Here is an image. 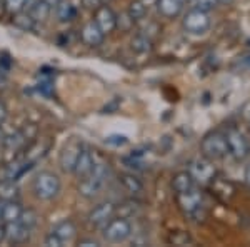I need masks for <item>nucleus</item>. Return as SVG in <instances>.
Listing matches in <instances>:
<instances>
[{"instance_id":"nucleus-1","label":"nucleus","mask_w":250,"mask_h":247,"mask_svg":"<svg viewBox=\"0 0 250 247\" xmlns=\"http://www.w3.org/2000/svg\"><path fill=\"white\" fill-rule=\"evenodd\" d=\"M108 177H110V165L108 162L97 160L92 169V172L83 179H79V194L83 199H95L102 194L104 187L107 185Z\"/></svg>"},{"instance_id":"nucleus-2","label":"nucleus","mask_w":250,"mask_h":247,"mask_svg":"<svg viewBox=\"0 0 250 247\" xmlns=\"http://www.w3.org/2000/svg\"><path fill=\"white\" fill-rule=\"evenodd\" d=\"M62 182L57 174L50 171H42L35 176L32 182V192L39 201H52L60 194Z\"/></svg>"},{"instance_id":"nucleus-3","label":"nucleus","mask_w":250,"mask_h":247,"mask_svg":"<svg viewBox=\"0 0 250 247\" xmlns=\"http://www.w3.org/2000/svg\"><path fill=\"white\" fill-rule=\"evenodd\" d=\"M175 199L179 209L187 219L200 221L204 217V196L197 187L184 194H175Z\"/></svg>"},{"instance_id":"nucleus-4","label":"nucleus","mask_w":250,"mask_h":247,"mask_svg":"<svg viewBox=\"0 0 250 247\" xmlns=\"http://www.w3.org/2000/svg\"><path fill=\"white\" fill-rule=\"evenodd\" d=\"M200 152L204 157L210 160H220L225 156H229V147H227V137L225 132L220 131H212L205 134L204 139L200 140Z\"/></svg>"},{"instance_id":"nucleus-5","label":"nucleus","mask_w":250,"mask_h":247,"mask_svg":"<svg viewBox=\"0 0 250 247\" xmlns=\"http://www.w3.org/2000/svg\"><path fill=\"white\" fill-rule=\"evenodd\" d=\"M132 232H134V227H132L130 219L119 217V216L112 217L102 227V236L107 242H110V244L125 242L127 239H130Z\"/></svg>"},{"instance_id":"nucleus-6","label":"nucleus","mask_w":250,"mask_h":247,"mask_svg":"<svg viewBox=\"0 0 250 247\" xmlns=\"http://www.w3.org/2000/svg\"><path fill=\"white\" fill-rule=\"evenodd\" d=\"M212 19L208 12L192 9L184 15L182 19V29L188 35H204L205 32L210 29Z\"/></svg>"},{"instance_id":"nucleus-7","label":"nucleus","mask_w":250,"mask_h":247,"mask_svg":"<svg viewBox=\"0 0 250 247\" xmlns=\"http://www.w3.org/2000/svg\"><path fill=\"white\" fill-rule=\"evenodd\" d=\"M227 137V147H229V156H232L235 160H245L250 156V145L249 140L245 139V135L242 134L239 129L230 127L225 132Z\"/></svg>"},{"instance_id":"nucleus-8","label":"nucleus","mask_w":250,"mask_h":247,"mask_svg":"<svg viewBox=\"0 0 250 247\" xmlns=\"http://www.w3.org/2000/svg\"><path fill=\"white\" fill-rule=\"evenodd\" d=\"M188 172L192 174V177L195 179V182H199V184H202V185L212 184V180L217 177L213 160L207 159V157H204V156L199 157V159H193L190 162Z\"/></svg>"},{"instance_id":"nucleus-9","label":"nucleus","mask_w":250,"mask_h":247,"mask_svg":"<svg viewBox=\"0 0 250 247\" xmlns=\"http://www.w3.org/2000/svg\"><path fill=\"white\" fill-rule=\"evenodd\" d=\"M83 149V144L80 142L79 139H70L68 142L63 145L62 151H60L59 156V165L63 172H74L75 164H77V159Z\"/></svg>"},{"instance_id":"nucleus-10","label":"nucleus","mask_w":250,"mask_h":247,"mask_svg":"<svg viewBox=\"0 0 250 247\" xmlns=\"http://www.w3.org/2000/svg\"><path fill=\"white\" fill-rule=\"evenodd\" d=\"M115 212H117V204L107 201V202H102V204L95 205V207L88 212L87 221H88V224L94 225V227L102 229L112 217H115Z\"/></svg>"},{"instance_id":"nucleus-11","label":"nucleus","mask_w":250,"mask_h":247,"mask_svg":"<svg viewBox=\"0 0 250 247\" xmlns=\"http://www.w3.org/2000/svg\"><path fill=\"white\" fill-rule=\"evenodd\" d=\"M34 165V160L30 159H15L3 165L0 169V179H9V180H19L25 172H29Z\"/></svg>"},{"instance_id":"nucleus-12","label":"nucleus","mask_w":250,"mask_h":247,"mask_svg":"<svg viewBox=\"0 0 250 247\" xmlns=\"http://www.w3.org/2000/svg\"><path fill=\"white\" fill-rule=\"evenodd\" d=\"M94 22L100 27V30H102L105 35L112 34V32L117 29V15H115V12L112 10L108 5H105V3H104V5H100L99 9L95 10Z\"/></svg>"},{"instance_id":"nucleus-13","label":"nucleus","mask_w":250,"mask_h":247,"mask_svg":"<svg viewBox=\"0 0 250 247\" xmlns=\"http://www.w3.org/2000/svg\"><path fill=\"white\" fill-rule=\"evenodd\" d=\"M32 229L23 225L22 222L15 221L5 224V241H9L10 244H25L30 241Z\"/></svg>"},{"instance_id":"nucleus-14","label":"nucleus","mask_w":250,"mask_h":247,"mask_svg":"<svg viewBox=\"0 0 250 247\" xmlns=\"http://www.w3.org/2000/svg\"><path fill=\"white\" fill-rule=\"evenodd\" d=\"M80 39L82 42L88 47H100L104 44V39H105V34L100 30V27L97 25L94 20L87 22L85 25L80 30Z\"/></svg>"},{"instance_id":"nucleus-15","label":"nucleus","mask_w":250,"mask_h":247,"mask_svg":"<svg viewBox=\"0 0 250 247\" xmlns=\"http://www.w3.org/2000/svg\"><path fill=\"white\" fill-rule=\"evenodd\" d=\"M94 165H95V154L83 145V149H82V152H80L77 164H75V169L72 174H75L79 179H83V177H87L88 174L92 172Z\"/></svg>"},{"instance_id":"nucleus-16","label":"nucleus","mask_w":250,"mask_h":247,"mask_svg":"<svg viewBox=\"0 0 250 247\" xmlns=\"http://www.w3.org/2000/svg\"><path fill=\"white\" fill-rule=\"evenodd\" d=\"M34 135H35V134L27 132V125H25V127L20 129V131L14 132V134H9V135L3 137L2 144H3V147H5L7 151H20L22 147H25V144L29 142Z\"/></svg>"},{"instance_id":"nucleus-17","label":"nucleus","mask_w":250,"mask_h":247,"mask_svg":"<svg viewBox=\"0 0 250 247\" xmlns=\"http://www.w3.org/2000/svg\"><path fill=\"white\" fill-rule=\"evenodd\" d=\"M23 207L17 201H0V224H9V222L19 221Z\"/></svg>"},{"instance_id":"nucleus-18","label":"nucleus","mask_w":250,"mask_h":247,"mask_svg":"<svg viewBox=\"0 0 250 247\" xmlns=\"http://www.w3.org/2000/svg\"><path fill=\"white\" fill-rule=\"evenodd\" d=\"M52 234H55L60 241L63 242V244H68V242H72L75 237H77V225L74 224L72 221H68V219H65V221H60L57 222V224L52 227L50 230Z\"/></svg>"},{"instance_id":"nucleus-19","label":"nucleus","mask_w":250,"mask_h":247,"mask_svg":"<svg viewBox=\"0 0 250 247\" xmlns=\"http://www.w3.org/2000/svg\"><path fill=\"white\" fill-rule=\"evenodd\" d=\"M195 179L192 177V174L188 171H180L172 177V189L175 194H184L188 192L195 187Z\"/></svg>"},{"instance_id":"nucleus-20","label":"nucleus","mask_w":250,"mask_h":247,"mask_svg":"<svg viewBox=\"0 0 250 247\" xmlns=\"http://www.w3.org/2000/svg\"><path fill=\"white\" fill-rule=\"evenodd\" d=\"M157 10L165 19H175L182 12V0H157Z\"/></svg>"},{"instance_id":"nucleus-21","label":"nucleus","mask_w":250,"mask_h":247,"mask_svg":"<svg viewBox=\"0 0 250 247\" xmlns=\"http://www.w3.org/2000/svg\"><path fill=\"white\" fill-rule=\"evenodd\" d=\"M119 180H120V184H122L125 192H128L132 197H137V196H140V194L144 192L142 180H140L135 174H122Z\"/></svg>"},{"instance_id":"nucleus-22","label":"nucleus","mask_w":250,"mask_h":247,"mask_svg":"<svg viewBox=\"0 0 250 247\" xmlns=\"http://www.w3.org/2000/svg\"><path fill=\"white\" fill-rule=\"evenodd\" d=\"M140 210H142V204H140V202L137 201L135 197H132V199L124 201L122 204L117 205L115 216L125 217V219H132V217H137V216H139Z\"/></svg>"},{"instance_id":"nucleus-23","label":"nucleus","mask_w":250,"mask_h":247,"mask_svg":"<svg viewBox=\"0 0 250 247\" xmlns=\"http://www.w3.org/2000/svg\"><path fill=\"white\" fill-rule=\"evenodd\" d=\"M27 12L30 14V17L35 20V23L39 22H45L52 12V7L48 5L45 0H35L34 3H30V7L27 9Z\"/></svg>"},{"instance_id":"nucleus-24","label":"nucleus","mask_w":250,"mask_h":247,"mask_svg":"<svg viewBox=\"0 0 250 247\" xmlns=\"http://www.w3.org/2000/svg\"><path fill=\"white\" fill-rule=\"evenodd\" d=\"M20 189L17 180L0 179V201H17Z\"/></svg>"},{"instance_id":"nucleus-25","label":"nucleus","mask_w":250,"mask_h":247,"mask_svg":"<svg viewBox=\"0 0 250 247\" xmlns=\"http://www.w3.org/2000/svg\"><path fill=\"white\" fill-rule=\"evenodd\" d=\"M55 12H57L59 22H62V23L72 22V20L77 17V7H75L74 3L67 2V0H62V2L55 7Z\"/></svg>"},{"instance_id":"nucleus-26","label":"nucleus","mask_w":250,"mask_h":247,"mask_svg":"<svg viewBox=\"0 0 250 247\" xmlns=\"http://www.w3.org/2000/svg\"><path fill=\"white\" fill-rule=\"evenodd\" d=\"M147 2H144V0H132L130 3H128V9H127V15L130 17L132 22H140V20H144L147 17Z\"/></svg>"},{"instance_id":"nucleus-27","label":"nucleus","mask_w":250,"mask_h":247,"mask_svg":"<svg viewBox=\"0 0 250 247\" xmlns=\"http://www.w3.org/2000/svg\"><path fill=\"white\" fill-rule=\"evenodd\" d=\"M12 23L14 27L23 30V32H30L35 29V20L30 17L29 12H19V14L12 15Z\"/></svg>"},{"instance_id":"nucleus-28","label":"nucleus","mask_w":250,"mask_h":247,"mask_svg":"<svg viewBox=\"0 0 250 247\" xmlns=\"http://www.w3.org/2000/svg\"><path fill=\"white\" fill-rule=\"evenodd\" d=\"M130 47L137 54H147L152 48V39L148 37L147 34H144V32L142 34H137L134 35V39L130 40Z\"/></svg>"},{"instance_id":"nucleus-29","label":"nucleus","mask_w":250,"mask_h":247,"mask_svg":"<svg viewBox=\"0 0 250 247\" xmlns=\"http://www.w3.org/2000/svg\"><path fill=\"white\" fill-rule=\"evenodd\" d=\"M2 5L10 15H14L19 14V12H23V9L29 5V0H3Z\"/></svg>"},{"instance_id":"nucleus-30","label":"nucleus","mask_w":250,"mask_h":247,"mask_svg":"<svg viewBox=\"0 0 250 247\" xmlns=\"http://www.w3.org/2000/svg\"><path fill=\"white\" fill-rule=\"evenodd\" d=\"M168 242L173 246H190L193 239L187 232H184V230H175V232H172L168 236Z\"/></svg>"},{"instance_id":"nucleus-31","label":"nucleus","mask_w":250,"mask_h":247,"mask_svg":"<svg viewBox=\"0 0 250 247\" xmlns=\"http://www.w3.org/2000/svg\"><path fill=\"white\" fill-rule=\"evenodd\" d=\"M19 222H22V224L27 225V227L34 229L39 222V216L34 209H23L22 214H20V217H19Z\"/></svg>"},{"instance_id":"nucleus-32","label":"nucleus","mask_w":250,"mask_h":247,"mask_svg":"<svg viewBox=\"0 0 250 247\" xmlns=\"http://www.w3.org/2000/svg\"><path fill=\"white\" fill-rule=\"evenodd\" d=\"M219 5V0H193V9L210 12Z\"/></svg>"},{"instance_id":"nucleus-33","label":"nucleus","mask_w":250,"mask_h":247,"mask_svg":"<svg viewBox=\"0 0 250 247\" xmlns=\"http://www.w3.org/2000/svg\"><path fill=\"white\" fill-rule=\"evenodd\" d=\"M80 2H82V7H83V9H85V10H90V12H95L100 5H104L102 0H80Z\"/></svg>"},{"instance_id":"nucleus-34","label":"nucleus","mask_w":250,"mask_h":247,"mask_svg":"<svg viewBox=\"0 0 250 247\" xmlns=\"http://www.w3.org/2000/svg\"><path fill=\"white\" fill-rule=\"evenodd\" d=\"M45 246H48V247H63L65 244H63V242L60 241V239L55 236V234L48 232L47 237H45Z\"/></svg>"},{"instance_id":"nucleus-35","label":"nucleus","mask_w":250,"mask_h":247,"mask_svg":"<svg viewBox=\"0 0 250 247\" xmlns=\"http://www.w3.org/2000/svg\"><path fill=\"white\" fill-rule=\"evenodd\" d=\"M105 142L108 145H115V147H119V145H124L127 144V137L125 135H110L105 139Z\"/></svg>"},{"instance_id":"nucleus-36","label":"nucleus","mask_w":250,"mask_h":247,"mask_svg":"<svg viewBox=\"0 0 250 247\" xmlns=\"http://www.w3.org/2000/svg\"><path fill=\"white\" fill-rule=\"evenodd\" d=\"M7 117H9V111H7V105L0 100V127L3 125V122L7 120Z\"/></svg>"},{"instance_id":"nucleus-37","label":"nucleus","mask_w":250,"mask_h":247,"mask_svg":"<svg viewBox=\"0 0 250 247\" xmlns=\"http://www.w3.org/2000/svg\"><path fill=\"white\" fill-rule=\"evenodd\" d=\"M79 246H82V247H99L100 244L97 241H92V239H82V241H79Z\"/></svg>"},{"instance_id":"nucleus-38","label":"nucleus","mask_w":250,"mask_h":247,"mask_svg":"<svg viewBox=\"0 0 250 247\" xmlns=\"http://www.w3.org/2000/svg\"><path fill=\"white\" fill-rule=\"evenodd\" d=\"M244 179H245V184L250 187V164L247 165V169H245V176H244Z\"/></svg>"},{"instance_id":"nucleus-39","label":"nucleus","mask_w":250,"mask_h":247,"mask_svg":"<svg viewBox=\"0 0 250 247\" xmlns=\"http://www.w3.org/2000/svg\"><path fill=\"white\" fill-rule=\"evenodd\" d=\"M45 2L48 3V5H50V7H52V9H55V7H57V5H59V3H60V2H62V0H45Z\"/></svg>"},{"instance_id":"nucleus-40","label":"nucleus","mask_w":250,"mask_h":247,"mask_svg":"<svg viewBox=\"0 0 250 247\" xmlns=\"http://www.w3.org/2000/svg\"><path fill=\"white\" fill-rule=\"evenodd\" d=\"M5 239V225L3 224H0V242Z\"/></svg>"},{"instance_id":"nucleus-41","label":"nucleus","mask_w":250,"mask_h":247,"mask_svg":"<svg viewBox=\"0 0 250 247\" xmlns=\"http://www.w3.org/2000/svg\"><path fill=\"white\" fill-rule=\"evenodd\" d=\"M232 2V0H219V5H220V3H230Z\"/></svg>"},{"instance_id":"nucleus-42","label":"nucleus","mask_w":250,"mask_h":247,"mask_svg":"<svg viewBox=\"0 0 250 247\" xmlns=\"http://www.w3.org/2000/svg\"><path fill=\"white\" fill-rule=\"evenodd\" d=\"M102 2H104V3H107V2H110V0H102Z\"/></svg>"},{"instance_id":"nucleus-43","label":"nucleus","mask_w":250,"mask_h":247,"mask_svg":"<svg viewBox=\"0 0 250 247\" xmlns=\"http://www.w3.org/2000/svg\"><path fill=\"white\" fill-rule=\"evenodd\" d=\"M144 2H148V0H144Z\"/></svg>"},{"instance_id":"nucleus-44","label":"nucleus","mask_w":250,"mask_h":247,"mask_svg":"<svg viewBox=\"0 0 250 247\" xmlns=\"http://www.w3.org/2000/svg\"><path fill=\"white\" fill-rule=\"evenodd\" d=\"M0 5H2V2H0Z\"/></svg>"}]
</instances>
